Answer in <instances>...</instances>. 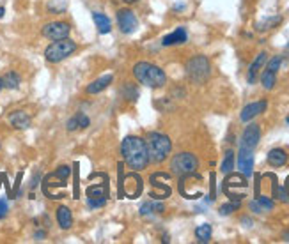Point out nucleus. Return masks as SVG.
Returning <instances> with one entry per match:
<instances>
[{"label":"nucleus","mask_w":289,"mask_h":244,"mask_svg":"<svg viewBox=\"0 0 289 244\" xmlns=\"http://www.w3.org/2000/svg\"><path fill=\"white\" fill-rule=\"evenodd\" d=\"M121 156L122 161L126 163L128 168H131L133 172L145 170L149 165V152H147V145L145 140L140 136H126L121 142Z\"/></svg>","instance_id":"nucleus-1"},{"label":"nucleus","mask_w":289,"mask_h":244,"mask_svg":"<svg viewBox=\"0 0 289 244\" xmlns=\"http://www.w3.org/2000/svg\"><path fill=\"white\" fill-rule=\"evenodd\" d=\"M133 76L137 78V82L151 89H162L167 83L165 71L160 66L151 64V62H137L133 66Z\"/></svg>","instance_id":"nucleus-2"},{"label":"nucleus","mask_w":289,"mask_h":244,"mask_svg":"<svg viewBox=\"0 0 289 244\" xmlns=\"http://www.w3.org/2000/svg\"><path fill=\"white\" fill-rule=\"evenodd\" d=\"M145 145H147L151 163H164L165 159L170 156V151H172V142H170V138H169L167 134L158 133V131H153V133L147 134Z\"/></svg>","instance_id":"nucleus-3"},{"label":"nucleus","mask_w":289,"mask_h":244,"mask_svg":"<svg viewBox=\"0 0 289 244\" xmlns=\"http://www.w3.org/2000/svg\"><path fill=\"white\" fill-rule=\"evenodd\" d=\"M76 51V43L71 41L70 37H64V39H57L51 44H48L47 50H45V59L50 64H59L64 59H68L70 55H73Z\"/></svg>","instance_id":"nucleus-4"},{"label":"nucleus","mask_w":289,"mask_h":244,"mask_svg":"<svg viewBox=\"0 0 289 244\" xmlns=\"http://www.w3.org/2000/svg\"><path fill=\"white\" fill-rule=\"evenodd\" d=\"M197 168H199V159L192 152H179V154H174V157L170 159V172L177 177L197 174Z\"/></svg>","instance_id":"nucleus-5"},{"label":"nucleus","mask_w":289,"mask_h":244,"mask_svg":"<svg viewBox=\"0 0 289 244\" xmlns=\"http://www.w3.org/2000/svg\"><path fill=\"white\" fill-rule=\"evenodd\" d=\"M187 74L193 83H204L211 74V66L208 57L204 55L192 57L187 62Z\"/></svg>","instance_id":"nucleus-6"},{"label":"nucleus","mask_w":289,"mask_h":244,"mask_svg":"<svg viewBox=\"0 0 289 244\" xmlns=\"http://www.w3.org/2000/svg\"><path fill=\"white\" fill-rule=\"evenodd\" d=\"M71 32V25L68 22H50V23L43 25L41 34L43 37H47L50 41H57V39H64Z\"/></svg>","instance_id":"nucleus-7"},{"label":"nucleus","mask_w":289,"mask_h":244,"mask_svg":"<svg viewBox=\"0 0 289 244\" xmlns=\"http://www.w3.org/2000/svg\"><path fill=\"white\" fill-rule=\"evenodd\" d=\"M117 25L122 34H133L139 27V20L131 9H119L117 11Z\"/></svg>","instance_id":"nucleus-8"},{"label":"nucleus","mask_w":289,"mask_h":244,"mask_svg":"<svg viewBox=\"0 0 289 244\" xmlns=\"http://www.w3.org/2000/svg\"><path fill=\"white\" fill-rule=\"evenodd\" d=\"M261 140V126L259 124H248L245 128L241 134V142H240V147H245V149H254L257 147V143Z\"/></svg>","instance_id":"nucleus-9"},{"label":"nucleus","mask_w":289,"mask_h":244,"mask_svg":"<svg viewBox=\"0 0 289 244\" xmlns=\"http://www.w3.org/2000/svg\"><path fill=\"white\" fill-rule=\"evenodd\" d=\"M238 168L245 177H250L254 174V151L245 147H240L238 151Z\"/></svg>","instance_id":"nucleus-10"},{"label":"nucleus","mask_w":289,"mask_h":244,"mask_svg":"<svg viewBox=\"0 0 289 244\" xmlns=\"http://www.w3.org/2000/svg\"><path fill=\"white\" fill-rule=\"evenodd\" d=\"M266 108H268V103H266L265 99L256 101V103H250V105H247L241 110L240 119H241V122H250L252 119H256L257 115H261L263 111H266Z\"/></svg>","instance_id":"nucleus-11"},{"label":"nucleus","mask_w":289,"mask_h":244,"mask_svg":"<svg viewBox=\"0 0 289 244\" xmlns=\"http://www.w3.org/2000/svg\"><path fill=\"white\" fill-rule=\"evenodd\" d=\"M7 120H9V124L13 126L14 129H27V128H30V124H32V119H30V115H28L25 110L11 111Z\"/></svg>","instance_id":"nucleus-12"},{"label":"nucleus","mask_w":289,"mask_h":244,"mask_svg":"<svg viewBox=\"0 0 289 244\" xmlns=\"http://www.w3.org/2000/svg\"><path fill=\"white\" fill-rule=\"evenodd\" d=\"M55 220H57V225L61 226L62 230H70L71 226H73V212H71L70 207H66V205H59L55 211Z\"/></svg>","instance_id":"nucleus-13"},{"label":"nucleus","mask_w":289,"mask_h":244,"mask_svg":"<svg viewBox=\"0 0 289 244\" xmlns=\"http://www.w3.org/2000/svg\"><path fill=\"white\" fill-rule=\"evenodd\" d=\"M114 82V74H103V76H99V78H96L94 82H91L87 85V89H85V92L87 94H99L103 92L105 89H108V85Z\"/></svg>","instance_id":"nucleus-14"},{"label":"nucleus","mask_w":289,"mask_h":244,"mask_svg":"<svg viewBox=\"0 0 289 244\" xmlns=\"http://www.w3.org/2000/svg\"><path fill=\"white\" fill-rule=\"evenodd\" d=\"M188 39V34L185 30V27L176 28L174 32L167 34V36L162 39V46H174V44H185Z\"/></svg>","instance_id":"nucleus-15"},{"label":"nucleus","mask_w":289,"mask_h":244,"mask_svg":"<svg viewBox=\"0 0 289 244\" xmlns=\"http://www.w3.org/2000/svg\"><path fill=\"white\" fill-rule=\"evenodd\" d=\"M288 159H289L288 152H286L284 149H280V147L271 149V151L268 152V156H266L268 165L273 166V168H280V166H284L286 163H288Z\"/></svg>","instance_id":"nucleus-16"},{"label":"nucleus","mask_w":289,"mask_h":244,"mask_svg":"<svg viewBox=\"0 0 289 244\" xmlns=\"http://www.w3.org/2000/svg\"><path fill=\"white\" fill-rule=\"evenodd\" d=\"M266 60H268V53L266 51H261L259 55L256 57V60L250 64V67H248V74H247V80L250 85H254L257 80V74H259V71H261V67L266 64Z\"/></svg>","instance_id":"nucleus-17"},{"label":"nucleus","mask_w":289,"mask_h":244,"mask_svg":"<svg viewBox=\"0 0 289 244\" xmlns=\"http://www.w3.org/2000/svg\"><path fill=\"white\" fill-rule=\"evenodd\" d=\"M93 20H94V25L98 27L99 34H110V30H112V23H110V20H108L107 14L93 13Z\"/></svg>","instance_id":"nucleus-18"},{"label":"nucleus","mask_w":289,"mask_h":244,"mask_svg":"<svg viewBox=\"0 0 289 244\" xmlns=\"http://www.w3.org/2000/svg\"><path fill=\"white\" fill-rule=\"evenodd\" d=\"M20 83H22V76H20L16 71H7V73L2 76V85L4 89L7 90H16L20 87Z\"/></svg>","instance_id":"nucleus-19"},{"label":"nucleus","mask_w":289,"mask_h":244,"mask_svg":"<svg viewBox=\"0 0 289 244\" xmlns=\"http://www.w3.org/2000/svg\"><path fill=\"white\" fill-rule=\"evenodd\" d=\"M87 198H108V184L101 182V184L96 186H89Z\"/></svg>","instance_id":"nucleus-20"},{"label":"nucleus","mask_w":289,"mask_h":244,"mask_svg":"<svg viewBox=\"0 0 289 244\" xmlns=\"http://www.w3.org/2000/svg\"><path fill=\"white\" fill-rule=\"evenodd\" d=\"M211 234H213V228H211L210 223H202L195 228V237L199 243H210L211 241Z\"/></svg>","instance_id":"nucleus-21"},{"label":"nucleus","mask_w":289,"mask_h":244,"mask_svg":"<svg viewBox=\"0 0 289 244\" xmlns=\"http://www.w3.org/2000/svg\"><path fill=\"white\" fill-rule=\"evenodd\" d=\"M165 205L162 202H145L140 205V214L142 216H147L151 212H164Z\"/></svg>","instance_id":"nucleus-22"},{"label":"nucleus","mask_w":289,"mask_h":244,"mask_svg":"<svg viewBox=\"0 0 289 244\" xmlns=\"http://www.w3.org/2000/svg\"><path fill=\"white\" fill-rule=\"evenodd\" d=\"M275 83H277V76L273 71L270 69H265L261 73V85L266 89V90H271V89L275 87Z\"/></svg>","instance_id":"nucleus-23"},{"label":"nucleus","mask_w":289,"mask_h":244,"mask_svg":"<svg viewBox=\"0 0 289 244\" xmlns=\"http://www.w3.org/2000/svg\"><path fill=\"white\" fill-rule=\"evenodd\" d=\"M121 92H122V96L124 97H128L130 101H137L139 99V90H137V87L133 85V83H126L124 87L121 89Z\"/></svg>","instance_id":"nucleus-24"},{"label":"nucleus","mask_w":289,"mask_h":244,"mask_svg":"<svg viewBox=\"0 0 289 244\" xmlns=\"http://www.w3.org/2000/svg\"><path fill=\"white\" fill-rule=\"evenodd\" d=\"M220 168H222L224 174H231V172H233V168H234V152L233 151H227V154H225Z\"/></svg>","instance_id":"nucleus-25"},{"label":"nucleus","mask_w":289,"mask_h":244,"mask_svg":"<svg viewBox=\"0 0 289 244\" xmlns=\"http://www.w3.org/2000/svg\"><path fill=\"white\" fill-rule=\"evenodd\" d=\"M282 22V18L280 16H273V18H268L265 20V22H261V23H257V30H268V28H275L277 25Z\"/></svg>","instance_id":"nucleus-26"},{"label":"nucleus","mask_w":289,"mask_h":244,"mask_svg":"<svg viewBox=\"0 0 289 244\" xmlns=\"http://www.w3.org/2000/svg\"><path fill=\"white\" fill-rule=\"evenodd\" d=\"M257 203L263 207V211H273V207H275V202L271 200V198L265 197V195H257Z\"/></svg>","instance_id":"nucleus-27"},{"label":"nucleus","mask_w":289,"mask_h":244,"mask_svg":"<svg viewBox=\"0 0 289 244\" xmlns=\"http://www.w3.org/2000/svg\"><path fill=\"white\" fill-rule=\"evenodd\" d=\"M238 207H240V202L233 200L231 203H224V205L218 209V212H220V216H227V214H233V212L236 211Z\"/></svg>","instance_id":"nucleus-28"},{"label":"nucleus","mask_w":289,"mask_h":244,"mask_svg":"<svg viewBox=\"0 0 289 244\" xmlns=\"http://www.w3.org/2000/svg\"><path fill=\"white\" fill-rule=\"evenodd\" d=\"M53 175H55L57 179L68 180V179H70V175H71V168L68 165H61L55 172H53Z\"/></svg>","instance_id":"nucleus-29"},{"label":"nucleus","mask_w":289,"mask_h":244,"mask_svg":"<svg viewBox=\"0 0 289 244\" xmlns=\"http://www.w3.org/2000/svg\"><path fill=\"white\" fill-rule=\"evenodd\" d=\"M280 64H282V55H275L273 59L268 60V66H266V69L273 71V73H277L280 67Z\"/></svg>","instance_id":"nucleus-30"},{"label":"nucleus","mask_w":289,"mask_h":244,"mask_svg":"<svg viewBox=\"0 0 289 244\" xmlns=\"http://www.w3.org/2000/svg\"><path fill=\"white\" fill-rule=\"evenodd\" d=\"M107 203V198H87V205L91 209H98L103 207Z\"/></svg>","instance_id":"nucleus-31"},{"label":"nucleus","mask_w":289,"mask_h":244,"mask_svg":"<svg viewBox=\"0 0 289 244\" xmlns=\"http://www.w3.org/2000/svg\"><path fill=\"white\" fill-rule=\"evenodd\" d=\"M22 179H24V172H18L16 175V180H14V188H13V198L18 197L20 193V186H22Z\"/></svg>","instance_id":"nucleus-32"},{"label":"nucleus","mask_w":289,"mask_h":244,"mask_svg":"<svg viewBox=\"0 0 289 244\" xmlns=\"http://www.w3.org/2000/svg\"><path fill=\"white\" fill-rule=\"evenodd\" d=\"M76 117H78V124H80V128L82 129H85V128L91 126V119H89L85 113H76Z\"/></svg>","instance_id":"nucleus-33"},{"label":"nucleus","mask_w":289,"mask_h":244,"mask_svg":"<svg viewBox=\"0 0 289 244\" xmlns=\"http://www.w3.org/2000/svg\"><path fill=\"white\" fill-rule=\"evenodd\" d=\"M66 128H68V131H76V129L80 128L78 124V117H71L70 120H68V124H66Z\"/></svg>","instance_id":"nucleus-34"},{"label":"nucleus","mask_w":289,"mask_h":244,"mask_svg":"<svg viewBox=\"0 0 289 244\" xmlns=\"http://www.w3.org/2000/svg\"><path fill=\"white\" fill-rule=\"evenodd\" d=\"M7 211H9V205H7V200L0 198V220H4L7 216Z\"/></svg>","instance_id":"nucleus-35"},{"label":"nucleus","mask_w":289,"mask_h":244,"mask_svg":"<svg viewBox=\"0 0 289 244\" xmlns=\"http://www.w3.org/2000/svg\"><path fill=\"white\" fill-rule=\"evenodd\" d=\"M75 197L73 198H80V188H78V163H75Z\"/></svg>","instance_id":"nucleus-36"},{"label":"nucleus","mask_w":289,"mask_h":244,"mask_svg":"<svg viewBox=\"0 0 289 244\" xmlns=\"http://www.w3.org/2000/svg\"><path fill=\"white\" fill-rule=\"evenodd\" d=\"M39 182H41V172H38V174H36V175L32 177V180H30V189L36 188V186H38Z\"/></svg>","instance_id":"nucleus-37"},{"label":"nucleus","mask_w":289,"mask_h":244,"mask_svg":"<svg viewBox=\"0 0 289 244\" xmlns=\"http://www.w3.org/2000/svg\"><path fill=\"white\" fill-rule=\"evenodd\" d=\"M250 209H252L254 212H257V214H261V212H265V211H263L261 205L257 203V200H252V202H250Z\"/></svg>","instance_id":"nucleus-38"},{"label":"nucleus","mask_w":289,"mask_h":244,"mask_svg":"<svg viewBox=\"0 0 289 244\" xmlns=\"http://www.w3.org/2000/svg\"><path fill=\"white\" fill-rule=\"evenodd\" d=\"M210 180H211V193H210V200H215L217 198V193H215V174L210 175Z\"/></svg>","instance_id":"nucleus-39"},{"label":"nucleus","mask_w":289,"mask_h":244,"mask_svg":"<svg viewBox=\"0 0 289 244\" xmlns=\"http://www.w3.org/2000/svg\"><path fill=\"white\" fill-rule=\"evenodd\" d=\"M34 239H36V241L47 239V232H45V230H36V234H34Z\"/></svg>","instance_id":"nucleus-40"},{"label":"nucleus","mask_w":289,"mask_h":244,"mask_svg":"<svg viewBox=\"0 0 289 244\" xmlns=\"http://www.w3.org/2000/svg\"><path fill=\"white\" fill-rule=\"evenodd\" d=\"M4 14H5V7H2V5H0V20L4 18Z\"/></svg>","instance_id":"nucleus-41"},{"label":"nucleus","mask_w":289,"mask_h":244,"mask_svg":"<svg viewBox=\"0 0 289 244\" xmlns=\"http://www.w3.org/2000/svg\"><path fill=\"white\" fill-rule=\"evenodd\" d=\"M284 241H288V243H289V230L284 232Z\"/></svg>","instance_id":"nucleus-42"},{"label":"nucleus","mask_w":289,"mask_h":244,"mask_svg":"<svg viewBox=\"0 0 289 244\" xmlns=\"http://www.w3.org/2000/svg\"><path fill=\"white\" fill-rule=\"evenodd\" d=\"M126 4H135V2H139V0H124Z\"/></svg>","instance_id":"nucleus-43"},{"label":"nucleus","mask_w":289,"mask_h":244,"mask_svg":"<svg viewBox=\"0 0 289 244\" xmlns=\"http://www.w3.org/2000/svg\"><path fill=\"white\" fill-rule=\"evenodd\" d=\"M286 189H288V193H289V177H288V180H286Z\"/></svg>","instance_id":"nucleus-44"},{"label":"nucleus","mask_w":289,"mask_h":244,"mask_svg":"<svg viewBox=\"0 0 289 244\" xmlns=\"http://www.w3.org/2000/svg\"><path fill=\"white\" fill-rule=\"evenodd\" d=\"M2 89H4V85H2V76H0V90H2Z\"/></svg>","instance_id":"nucleus-45"},{"label":"nucleus","mask_w":289,"mask_h":244,"mask_svg":"<svg viewBox=\"0 0 289 244\" xmlns=\"http://www.w3.org/2000/svg\"><path fill=\"white\" fill-rule=\"evenodd\" d=\"M286 122H288V126H289V115H288V117H286Z\"/></svg>","instance_id":"nucleus-46"},{"label":"nucleus","mask_w":289,"mask_h":244,"mask_svg":"<svg viewBox=\"0 0 289 244\" xmlns=\"http://www.w3.org/2000/svg\"><path fill=\"white\" fill-rule=\"evenodd\" d=\"M286 48H288V50H289V43H288V46H286Z\"/></svg>","instance_id":"nucleus-47"}]
</instances>
